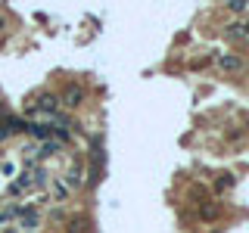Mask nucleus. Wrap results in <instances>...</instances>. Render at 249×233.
<instances>
[{"label": "nucleus", "mask_w": 249, "mask_h": 233, "mask_svg": "<svg viewBox=\"0 0 249 233\" xmlns=\"http://www.w3.org/2000/svg\"><path fill=\"white\" fill-rule=\"evenodd\" d=\"M59 103H66V109H78V106L84 103V87H78V84L66 87V93L59 97Z\"/></svg>", "instance_id": "obj_1"}, {"label": "nucleus", "mask_w": 249, "mask_h": 233, "mask_svg": "<svg viewBox=\"0 0 249 233\" xmlns=\"http://www.w3.org/2000/svg\"><path fill=\"white\" fill-rule=\"evenodd\" d=\"M215 66L221 68V72H240V68H243V59H240L237 53H221V56L215 59Z\"/></svg>", "instance_id": "obj_2"}, {"label": "nucleus", "mask_w": 249, "mask_h": 233, "mask_svg": "<svg viewBox=\"0 0 249 233\" xmlns=\"http://www.w3.org/2000/svg\"><path fill=\"white\" fill-rule=\"evenodd\" d=\"M35 109H37V112H56V109H59V97H56V93H41L37 103H35Z\"/></svg>", "instance_id": "obj_3"}, {"label": "nucleus", "mask_w": 249, "mask_h": 233, "mask_svg": "<svg viewBox=\"0 0 249 233\" xmlns=\"http://www.w3.org/2000/svg\"><path fill=\"white\" fill-rule=\"evenodd\" d=\"M28 134L37 137V140H47V137L53 134V128H50V124H44V121H35V124H28Z\"/></svg>", "instance_id": "obj_4"}, {"label": "nucleus", "mask_w": 249, "mask_h": 233, "mask_svg": "<svg viewBox=\"0 0 249 233\" xmlns=\"http://www.w3.org/2000/svg\"><path fill=\"white\" fill-rule=\"evenodd\" d=\"M6 128H10L13 134H22V131H28V121H25V118H16V115H13V118H6Z\"/></svg>", "instance_id": "obj_5"}, {"label": "nucleus", "mask_w": 249, "mask_h": 233, "mask_svg": "<svg viewBox=\"0 0 249 233\" xmlns=\"http://www.w3.org/2000/svg\"><path fill=\"white\" fill-rule=\"evenodd\" d=\"M81 183H84V181H81V168L75 165L72 171H69V183H66V186H69V190H78Z\"/></svg>", "instance_id": "obj_6"}, {"label": "nucleus", "mask_w": 249, "mask_h": 233, "mask_svg": "<svg viewBox=\"0 0 249 233\" xmlns=\"http://www.w3.org/2000/svg\"><path fill=\"white\" fill-rule=\"evenodd\" d=\"M228 34L231 37H246L249 34V31H246V22H231V25H228Z\"/></svg>", "instance_id": "obj_7"}, {"label": "nucleus", "mask_w": 249, "mask_h": 233, "mask_svg": "<svg viewBox=\"0 0 249 233\" xmlns=\"http://www.w3.org/2000/svg\"><path fill=\"white\" fill-rule=\"evenodd\" d=\"M28 186H31V177H22V181H16V183L10 186V193H13V196H19V193H25Z\"/></svg>", "instance_id": "obj_8"}, {"label": "nucleus", "mask_w": 249, "mask_h": 233, "mask_svg": "<svg viewBox=\"0 0 249 233\" xmlns=\"http://www.w3.org/2000/svg\"><path fill=\"white\" fill-rule=\"evenodd\" d=\"M28 177H31V183H35V186H44V183H47V171H44V168H35Z\"/></svg>", "instance_id": "obj_9"}, {"label": "nucleus", "mask_w": 249, "mask_h": 233, "mask_svg": "<svg viewBox=\"0 0 249 233\" xmlns=\"http://www.w3.org/2000/svg\"><path fill=\"white\" fill-rule=\"evenodd\" d=\"M199 215L206 217V221H212V217L218 215V208H215V205H199Z\"/></svg>", "instance_id": "obj_10"}, {"label": "nucleus", "mask_w": 249, "mask_h": 233, "mask_svg": "<svg viewBox=\"0 0 249 233\" xmlns=\"http://www.w3.org/2000/svg\"><path fill=\"white\" fill-rule=\"evenodd\" d=\"M53 196H56V202H59V199H66V196H69V186H66V183H56V190H53Z\"/></svg>", "instance_id": "obj_11"}, {"label": "nucleus", "mask_w": 249, "mask_h": 233, "mask_svg": "<svg viewBox=\"0 0 249 233\" xmlns=\"http://www.w3.org/2000/svg\"><path fill=\"white\" fill-rule=\"evenodd\" d=\"M56 150H59V143H56V140H53V143H44V146H41V155H53Z\"/></svg>", "instance_id": "obj_12"}, {"label": "nucleus", "mask_w": 249, "mask_h": 233, "mask_svg": "<svg viewBox=\"0 0 249 233\" xmlns=\"http://www.w3.org/2000/svg\"><path fill=\"white\" fill-rule=\"evenodd\" d=\"M228 6H231V13H243V10H246V3H243V0H231Z\"/></svg>", "instance_id": "obj_13"}, {"label": "nucleus", "mask_w": 249, "mask_h": 233, "mask_svg": "<svg viewBox=\"0 0 249 233\" xmlns=\"http://www.w3.org/2000/svg\"><path fill=\"white\" fill-rule=\"evenodd\" d=\"M6 137H13V131L6 128V121H0V140H6Z\"/></svg>", "instance_id": "obj_14"}, {"label": "nucleus", "mask_w": 249, "mask_h": 233, "mask_svg": "<svg viewBox=\"0 0 249 233\" xmlns=\"http://www.w3.org/2000/svg\"><path fill=\"white\" fill-rule=\"evenodd\" d=\"M221 186H233V177L231 174H221Z\"/></svg>", "instance_id": "obj_15"}, {"label": "nucleus", "mask_w": 249, "mask_h": 233, "mask_svg": "<svg viewBox=\"0 0 249 233\" xmlns=\"http://www.w3.org/2000/svg\"><path fill=\"white\" fill-rule=\"evenodd\" d=\"M84 230V221H72V233H81Z\"/></svg>", "instance_id": "obj_16"}, {"label": "nucleus", "mask_w": 249, "mask_h": 233, "mask_svg": "<svg viewBox=\"0 0 249 233\" xmlns=\"http://www.w3.org/2000/svg\"><path fill=\"white\" fill-rule=\"evenodd\" d=\"M6 28V19H3V16H0V31H3Z\"/></svg>", "instance_id": "obj_17"}, {"label": "nucleus", "mask_w": 249, "mask_h": 233, "mask_svg": "<svg viewBox=\"0 0 249 233\" xmlns=\"http://www.w3.org/2000/svg\"><path fill=\"white\" fill-rule=\"evenodd\" d=\"M246 131H249V115H246Z\"/></svg>", "instance_id": "obj_18"}, {"label": "nucleus", "mask_w": 249, "mask_h": 233, "mask_svg": "<svg viewBox=\"0 0 249 233\" xmlns=\"http://www.w3.org/2000/svg\"><path fill=\"white\" fill-rule=\"evenodd\" d=\"M3 217H6V215H0V221H3Z\"/></svg>", "instance_id": "obj_19"}, {"label": "nucleus", "mask_w": 249, "mask_h": 233, "mask_svg": "<svg viewBox=\"0 0 249 233\" xmlns=\"http://www.w3.org/2000/svg\"><path fill=\"white\" fill-rule=\"evenodd\" d=\"M246 31H249V22H246Z\"/></svg>", "instance_id": "obj_20"}]
</instances>
